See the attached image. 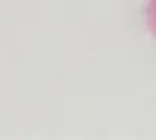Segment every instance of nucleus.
<instances>
[{
  "instance_id": "f257e3e1",
  "label": "nucleus",
  "mask_w": 156,
  "mask_h": 140,
  "mask_svg": "<svg viewBox=\"0 0 156 140\" xmlns=\"http://www.w3.org/2000/svg\"><path fill=\"white\" fill-rule=\"evenodd\" d=\"M146 23L152 32V35L156 38V0H149L146 6Z\"/></svg>"
}]
</instances>
